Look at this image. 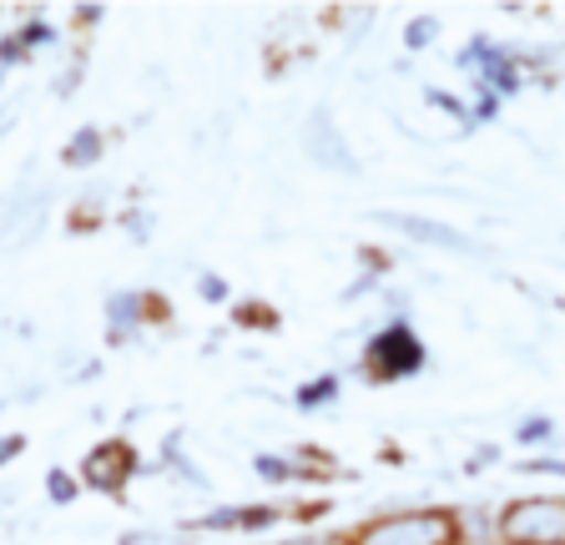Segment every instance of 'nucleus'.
Wrapping results in <instances>:
<instances>
[{
    "instance_id": "f257e3e1",
    "label": "nucleus",
    "mask_w": 565,
    "mask_h": 545,
    "mask_svg": "<svg viewBox=\"0 0 565 545\" xmlns=\"http://www.w3.org/2000/svg\"><path fill=\"white\" fill-rule=\"evenodd\" d=\"M339 545H470V525L455 505H409L343 525Z\"/></svg>"
},
{
    "instance_id": "f03ea898",
    "label": "nucleus",
    "mask_w": 565,
    "mask_h": 545,
    "mask_svg": "<svg viewBox=\"0 0 565 545\" xmlns=\"http://www.w3.org/2000/svg\"><path fill=\"white\" fill-rule=\"evenodd\" d=\"M494 545H565V490H530L494 510Z\"/></svg>"
},
{
    "instance_id": "7ed1b4c3",
    "label": "nucleus",
    "mask_w": 565,
    "mask_h": 545,
    "mask_svg": "<svg viewBox=\"0 0 565 545\" xmlns=\"http://www.w3.org/2000/svg\"><path fill=\"white\" fill-rule=\"evenodd\" d=\"M424 359H429V349H424V339L414 333V323L409 319H388L384 329L369 333L364 354H359V380L374 384V389H384V384H404L424 368Z\"/></svg>"
},
{
    "instance_id": "20e7f679",
    "label": "nucleus",
    "mask_w": 565,
    "mask_h": 545,
    "mask_svg": "<svg viewBox=\"0 0 565 545\" xmlns=\"http://www.w3.org/2000/svg\"><path fill=\"white\" fill-rule=\"evenodd\" d=\"M137 474H141V455H137V445H131L127 435L96 439L92 450L82 455V464H76L82 490H92V495H111V500L127 495V485L137 480Z\"/></svg>"
},
{
    "instance_id": "39448f33",
    "label": "nucleus",
    "mask_w": 565,
    "mask_h": 545,
    "mask_svg": "<svg viewBox=\"0 0 565 545\" xmlns=\"http://www.w3.org/2000/svg\"><path fill=\"white\" fill-rule=\"evenodd\" d=\"M288 510L282 505H223V510H207L198 521H182L177 531L182 535H253V531H273Z\"/></svg>"
},
{
    "instance_id": "423d86ee",
    "label": "nucleus",
    "mask_w": 565,
    "mask_h": 545,
    "mask_svg": "<svg viewBox=\"0 0 565 545\" xmlns=\"http://www.w3.org/2000/svg\"><path fill=\"white\" fill-rule=\"evenodd\" d=\"M374 223L384 227H399L404 237H414V243H424V248H449V253H470V258H484V243H475V237H465L459 227L449 223H435V217H419V213H374Z\"/></svg>"
},
{
    "instance_id": "0eeeda50",
    "label": "nucleus",
    "mask_w": 565,
    "mask_h": 545,
    "mask_svg": "<svg viewBox=\"0 0 565 545\" xmlns=\"http://www.w3.org/2000/svg\"><path fill=\"white\" fill-rule=\"evenodd\" d=\"M303 147H308V157H313L323 172H343V178H353V172H359V157L349 152L339 121H333L323 107H318L313 117L303 121Z\"/></svg>"
},
{
    "instance_id": "6e6552de",
    "label": "nucleus",
    "mask_w": 565,
    "mask_h": 545,
    "mask_svg": "<svg viewBox=\"0 0 565 545\" xmlns=\"http://www.w3.org/2000/svg\"><path fill=\"white\" fill-rule=\"evenodd\" d=\"M102 147H106L102 127L71 131L66 147H61V167H96V162H102Z\"/></svg>"
},
{
    "instance_id": "1a4fd4ad",
    "label": "nucleus",
    "mask_w": 565,
    "mask_h": 545,
    "mask_svg": "<svg viewBox=\"0 0 565 545\" xmlns=\"http://www.w3.org/2000/svg\"><path fill=\"white\" fill-rule=\"evenodd\" d=\"M339 389H343V380H339V374H318V380L298 384V394H294V409H298V415H318V409H329V404L339 399Z\"/></svg>"
},
{
    "instance_id": "9d476101",
    "label": "nucleus",
    "mask_w": 565,
    "mask_h": 545,
    "mask_svg": "<svg viewBox=\"0 0 565 545\" xmlns=\"http://www.w3.org/2000/svg\"><path fill=\"white\" fill-rule=\"evenodd\" d=\"M253 470H258V480H268V485H294V480H303L294 455H258Z\"/></svg>"
},
{
    "instance_id": "9b49d317",
    "label": "nucleus",
    "mask_w": 565,
    "mask_h": 545,
    "mask_svg": "<svg viewBox=\"0 0 565 545\" xmlns=\"http://www.w3.org/2000/svg\"><path fill=\"white\" fill-rule=\"evenodd\" d=\"M46 500L51 505H76L82 500V480H76V470H46Z\"/></svg>"
},
{
    "instance_id": "f8f14e48",
    "label": "nucleus",
    "mask_w": 565,
    "mask_h": 545,
    "mask_svg": "<svg viewBox=\"0 0 565 545\" xmlns=\"http://www.w3.org/2000/svg\"><path fill=\"white\" fill-rule=\"evenodd\" d=\"M435 36H439V15H414L409 25H404V51H424V46H435Z\"/></svg>"
},
{
    "instance_id": "ddd939ff",
    "label": "nucleus",
    "mask_w": 565,
    "mask_h": 545,
    "mask_svg": "<svg viewBox=\"0 0 565 545\" xmlns=\"http://www.w3.org/2000/svg\"><path fill=\"white\" fill-rule=\"evenodd\" d=\"M15 36H21V46L25 51H31V56H35V51H46V46H56V25H51V21H25L21 25V31H15Z\"/></svg>"
},
{
    "instance_id": "4468645a",
    "label": "nucleus",
    "mask_w": 565,
    "mask_h": 545,
    "mask_svg": "<svg viewBox=\"0 0 565 545\" xmlns=\"http://www.w3.org/2000/svg\"><path fill=\"white\" fill-rule=\"evenodd\" d=\"M31 207H35V197H31V192H11V197L0 202V237L11 233V227L21 223V217L31 213Z\"/></svg>"
},
{
    "instance_id": "2eb2a0df",
    "label": "nucleus",
    "mask_w": 565,
    "mask_h": 545,
    "mask_svg": "<svg viewBox=\"0 0 565 545\" xmlns=\"http://www.w3.org/2000/svg\"><path fill=\"white\" fill-rule=\"evenodd\" d=\"M515 439H520V445H551V439H555V419H545V415L520 419V425H515Z\"/></svg>"
},
{
    "instance_id": "dca6fc26",
    "label": "nucleus",
    "mask_w": 565,
    "mask_h": 545,
    "mask_svg": "<svg viewBox=\"0 0 565 545\" xmlns=\"http://www.w3.org/2000/svg\"><path fill=\"white\" fill-rule=\"evenodd\" d=\"M25 61H31V51L21 46V36H15V31H6V36H0V72H11V66H25Z\"/></svg>"
},
{
    "instance_id": "f3484780",
    "label": "nucleus",
    "mask_w": 565,
    "mask_h": 545,
    "mask_svg": "<svg viewBox=\"0 0 565 545\" xmlns=\"http://www.w3.org/2000/svg\"><path fill=\"white\" fill-rule=\"evenodd\" d=\"M237 323H258V329H278V319H273L268 303H243V309H237Z\"/></svg>"
},
{
    "instance_id": "a211bd4d",
    "label": "nucleus",
    "mask_w": 565,
    "mask_h": 545,
    "mask_svg": "<svg viewBox=\"0 0 565 545\" xmlns=\"http://www.w3.org/2000/svg\"><path fill=\"white\" fill-rule=\"evenodd\" d=\"M21 455H25V439L21 435H0V470H6L11 460H21Z\"/></svg>"
},
{
    "instance_id": "6ab92c4d",
    "label": "nucleus",
    "mask_w": 565,
    "mask_h": 545,
    "mask_svg": "<svg viewBox=\"0 0 565 545\" xmlns=\"http://www.w3.org/2000/svg\"><path fill=\"white\" fill-rule=\"evenodd\" d=\"M198 298H207V303H223V298H227V284L207 272V278H198Z\"/></svg>"
},
{
    "instance_id": "aec40b11",
    "label": "nucleus",
    "mask_w": 565,
    "mask_h": 545,
    "mask_svg": "<svg viewBox=\"0 0 565 545\" xmlns=\"http://www.w3.org/2000/svg\"><path fill=\"white\" fill-rule=\"evenodd\" d=\"M525 470H545V474H565V460H525Z\"/></svg>"
},
{
    "instance_id": "412c9836",
    "label": "nucleus",
    "mask_w": 565,
    "mask_h": 545,
    "mask_svg": "<svg viewBox=\"0 0 565 545\" xmlns=\"http://www.w3.org/2000/svg\"><path fill=\"white\" fill-rule=\"evenodd\" d=\"M0 510H6V500H0Z\"/></svg>"
}]
</instances>
